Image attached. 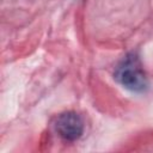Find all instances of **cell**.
<instances>
[{
	"label": "cell",
	"mask_w": 153,
	"mask_h": 153,
	"mask_svg": "<svg viewBox=\"0 0 153 153\" xmlns=\"http://www.w3.org/2000/svg\"><path fill=\"white\" fill-rule=\"evenodd\" d=\"M115 80L131 92H143L148 87V79L141 61L135 53L127 54L114 72Z\"/></svg>",
	"instance_id": "cell-1"
},
{
	"label": "cell",
	"mask_w": 153,
	"mask_h": 153,
	"mask_svg": "<svg viewBox=\"0 0 153 153\" xmlns=\"http://www.w3.org/2000/svg\"><path fill=\"white\" fill-rule=\"evenodd\" d=\"M55 130L66 141H75L84 133V121L81 116L74 111L60 114L55 120Z\"/></svg>",
	"instance_id": "cell-2"
}]
</instances>
